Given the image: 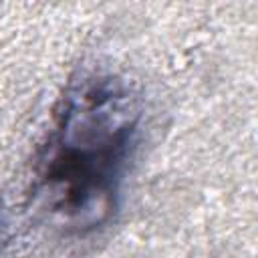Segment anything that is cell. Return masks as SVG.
Returning a JSON list of instances; mask_svg holds the SVG:
<instances>
[{
  "label": "cell",
  "mask_w": 258,
  "mask_h": 258,
  "mask_svg": "<svg viewBox=\"0 0 258 258\" xmlns=\"http://www.w3.org/2000/svg\"><path fill=\"white\" fill-rule=\"evenodd\" d=\"M139 119L137 97L117 77H85L67 89L34 169L36 196L60 228L85 234L113 216Z\"/></svg>",
  "instance_id": "6da1fadb"
}]
</instances>
